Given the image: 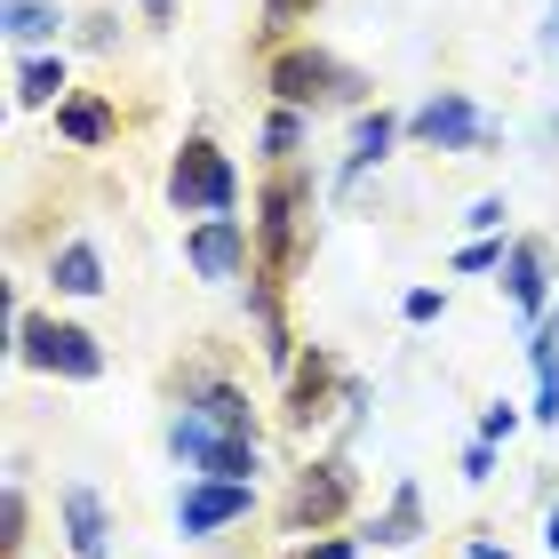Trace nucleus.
Wrapping results in <instances>:
<instances>
[{"label":"nucleus","mask_w":559,"mask_h":559,"mask_svg":"<svg viewBox=\"0 0 559 559\" xmlns=\"http://www.w3.org/2000/svg\"><path fill=\"white\" fill-rule=\"evenodd\" d=\"M408 136H416V144H431V152H472V144H488V120L472 112V96L440 88L431 105H416V112H408Z\"/></svg>","instance_id":"nucleus-6"},{"label":"nucleus","mask_w":559,"mask_h":559,"mask_svg":"<svg viewBox=\"0 0 559 559\" xmlns=\"http://www.w3.org/2000/svg\"><path fill=\"white\" fill-rule=\"evenodd\" d=\"M472 559H512V551H503V544H472Z\"/></svg>","instance_id":"nucleus-31"},{"label":"nucleus","mask_w":559,"mask_h":559,"mask_svg":"<svg viewBox=\"0 0 559 559\" xmlns=\"http://www.w3.org/2000/svg\"><path fill=\"white\" fill-rule=\"evenodd\" d=\"M368 536L384 544V551H400V544H416V536H424V496L408 488V479L392 488V503L376 512V527H368Z\"/></svg>","instance_id":"nucleus-15"},{"label":"nucleus","mask_w":559,"mask_h":559,"mask_svg":"<svg viewBox=\"0 0 559 559\" xmlns=\"http://www.w3.org/2000/svg\"><path fill=\"white\" fill-rule=\"evenodd\" d=\"M400 312L424 328V320H440V312H448V296H440V288H408V304H400Z\"/></svg>","instance_id":"nucleus-25"},{"label":"nucleus","mask_w":559,"mask_h":559,"mask_svg":"<svg viewBox=\"0 0 559 559\" xmlns=\"http://www.w3.org/2000/svg\"><path fill=\"white\" fill-rule=\"evenodd\" d=\"M57 129L72 144H105L112 136V105H105V96H72V105H57Z\"/></svg>","instance_id":"nucleus-18"},{"label":"nucleus","mask_w":559,"mask_h":559,"mask_svg":"<svg viewBox=\"0 0 559 559\" xmlns=\"http://www.w3.org/2000/svg\"><path fill=\"white\" fill-rule=\"evenodd\" d=\"M464 224H472V233H479V240H488V233H496V224H503V200H496V192H488V200H472V216H464Z\"/></svg>","instance_id":"nucleus-27"},{"label":"nucleus","mask_w":559,"mask_h":559,"mask_svg":"<svg viewBox=\"0 0 559 559\" xmlns=\"http://www.w3.org/2000/svg\"><path fill=\"white\" fill-rule=\"evenodd\" d=\"M312 9H320V0H264V24L280 33V24H296V16H312Z\"/></svg>","instance_id":"nucleus-26"},{"label":"nucleus","mask_w":559,"mask_h":559,"mask_svg":"<svg viewBox=\"0 0 559 559\" xmlns=\"http://www.w3.org/2000/svg\"><path fill=\"white\" fill-rule=\"evenodd\" d=\"M24 520H33V512H24V488H16V479H9V488H0V551H24Z\"/></svg>","instance_id":"nucleus-21"},{"label":"nucleus","mask_w":559,"mask_h":559,"mask_svg":"<svg viewBox=\"0 0 559 559\" xmlns=\"http://www.w3.org/2000/svg\"><path fill=\"white\" fill-rule=\"evenodd\" d=\"M209 431H224V440H257V408H248V392L240 384H224V376H209V384H192V408Z\"/></svg>","instance_id":"nucleus-10"},{"label":"nucleus","mask_w":559,"mask_h":559,"mask_svg":"<svg viewBox=\"0 0 559 559\" xmlns=\"http://www.w3.org/2000/svg\"><path fill=\"white\" fill-rule=\"evenodd\" d=\"M352 503V472L344 464H312L296 479V496H288V527H328Z\"/></svg>","instance_id":"nucleus-9"},{"label":"nucleus","mask_w":559,"mask_h":559,"mask_svg":"<svg viewBox=\"0 0 559 559\" xmlns=\"http://www.w3.org/2000/svg\"><path fill=\"white\" fill-rule=\"evenodd\" d=\"M64 544L72 559H105L112 551V512L96 488H64Z\"/></svg>","instance_id":"nucleus-11"},{"label":"nucleus","mask_w":559,"mask_h":559,"mask_svg":"<svg viewBox=\"0 0 559 559\" xmlns=\"http://www.w3.org/2000/svg\"><path fill=\"white\" fill-rule=\"evenodd\" d=\"M536 424H559V328H536Z\"/></svg>","instance_id":"nucleus-17"},{"label":"nucleus","mask_w":559,"mask_h":559,"mask_svg":"<svg viewBox=\"0 0 559 559\" xmlns=\"http://www.w3.org/2000/svg\"><path fill=\"white\" fill-rule=\"evenodd\" d=\"M392 136H400V120H392V112H360V129H352V160H344V176H336V185L352 192V185H360V176H368V168L392 152Z\"/></svg>","instance_id":"nucleus-14"},{"label":"nucleus","mask_w":559,"mask_h":559,"mask_svg":"<svg viewBox=\"0 0 559 559\" xmlns=\"http://www.w3.org/2000/svg\"><path fill=\"white\" fill-rule=\"evenodd\" d=\"M185 257H192L200 280H240V264H248V224H240V216H209V224L185 240Z\"/></svg>","instance_id":"nucleus-8"},{"label":"nucleus","mask_w":559,"mask_h":559,"mask_svg":"<svg viewBox=\"0 0 559 559\" xmlns=\"http://www.w3.org/2000/svg\"><path fill=\"white\" fill-rule=\"evenodd\" d=\"M57 0H9V40H24V48H33V40H48V33H57Z\"/></svg>","instance_id":"nucleus-20"},{"label":"nucleus","mask_w":559,"mask_h":559,"mask_svg":"<svg viewBox=\"0 0 559 559\" xmlns=\"http://www.w3.org/2000/svg\"><path fill=\"white\" fill-rule=\"evenodd\" d=\"M304 209H312V185H304L296 168H280L257 192V240H264V280L272 288H280V272H288L296 248H304Z\"/></svg>","instance_id":"nucleus-3"},{"label":"nucleus","mask_w":559,"mask_h":559,"mask_svg":"<svg viewBox=\"0 0 559 559\" xmlns=\"http://www.w3.org/2000/svg\"><path fill=\"white\" fill-rule=\"evenodd\" d=\"M57 96H64V64L57 57H33L16 72V105H57Z\"/></svg>","instance_id":"nucleus-19"},{"label":"nucleus","mask_w":559,"mask_h":559,"mask_svg":"<svg viewBox=\"0 0 559 559\" xmlns=\"http://www.w3.org/2000/svg\"><path fill=\"white\" fill-rule=\"evenodd\" d=\"M168 9H176V0H144V16H152V24H168Z\"/></svg>","instance_id":"nucleus-30"},{"label":"nucleus","mask_w":559,"mask_h":559,"mask_svg":"<svg viewBox=\"0 0 559 559\" xmlns=\"http://www.w3.org/2000/svg\"><path fill=\"white\" fill-rule=\"evenodd\" d=\"M264 81H272V96H280L288 112L360 105V96H368V81H360L352 64H336L328 48H288V57H272V72H264Z\"/></svg>","instance_id":"nucleus-1"},{"label":"nucleus","mask_w":559,"mask_h":559,"mask_svg":"<svg viewBox=\"0 0 559 559\" xmlns=\"http://www.w3.org/2000/svg\"><path fill=\"white\" fill-rule=\"evenodd\" d=\"M544 544H551V551H559V503H551V520H544Z\"/></svg>","instance_id":"nucleus-32"},{"label":"nucleus","mask_w":559,"mask_h":559,"mask_svg":"<svg viewBox=\"0 0 559 559\" xmlns=\"http://www.w3.org/2000/svg\"><path fill=\"white\" fill-rule=\"evenodd\" d=\"M168 448L185 455L200 479H240V488H257V472H264L257 440H224V431H209L200 416H176V424H168Z\"/></svg>","instance_id":"nucleus-5"},{"label":"nucleus","mask_w":559,"mask_h":559,"mask_svg":"<svg viewBox=\"0 0 559 559\" xmlns=\"http://www.w3.org/2000/svg\"><path fill=\"white\" fill-rule=\"evenodd\" d=\"M512 248H496V240H464L455 248V272H488V264H503Z\"/></svg>","instance_id":"nucleus-23"},{"label":"nucleus","mask_w":559,"mask_h":559,"mask_svg":"<svg viewBox=\"0 0 559 559\" xmlns=\"http://www.w3.org/2000/svg\"><path fill=\"white\" fill-rule=\"evenodd\" d=\"M296 144H304V112H288V105H280V112L264 120V152H272V160H288Z\"/></svg>","instance_id":"nucleus-22"},{"label":"nucleus","mask_w":559,"mask_h":559,"mask_svg":"<svg viewBox=\"0 0 559 559\" xmlns=\"http://www.w3.org/2000/svg\"><path fill=\"white\" fill-rule=\"evenodd\" d=\"M503 296H512V312H527V320L544 312V240H512V257H503Z\"/></svg>","instance_id":"nucleus-12"},{"label":"nucleus","mask_w":559,"mask_h":559,"mask_svg":"<svg viewBox=\"0 0 559 559\" xmlns=\"http://www.w3.org/2000/svg\"><path fill=\"white\" fill-rule=\"evenodd\" d=\"M16 360L24 368H48V376H72V384H96L105 376V344L72 320H40V312H16Z\"/></svg>","instance_id":"nucleus-2"},{"label":"nucleus","mask_w":559,"mask_h":559,"mask_svg":"<svg viewBox=\"0 0 559 559\" xmlns=\"http://www.w3.org/2000/svg\"><path fill=\"white\" fill-rule=\"evenodd\" d=\"M168 200L176 209H200V216H233L240 209V176H233V160L209 144V136H192L185 152H176V168H168Z\"/></svg>","instance_id":"nucleus-4"},{"label":"nucleus","mask_w":559,"mask_h":559,"mask_svg":"<svg viewBox=\"0 0 559 559\" xmlns=\"http://www.w3.org/2000/svg\"><path fill=\"white\" fill-rule=\"evenodd\" d=\"M488 472H496V455H488V440H472V448H464V479H488Z\"/></svg>","instance_id":"nucleus-29"},{"label":"nucleus","mask_w":559,"mask_h":559,"mask_svg":"<svg viewBox=\"0 0 559 559\" xmlns=\"http://www.w3.org/2000/svg\"><path fill=\"white\" fill-rule=\"evenodd\" d=\"M551 40H559V9H551Z\"/></svg>","instance_id":"nucleus-33"},{"label":"nucleus","mask_w":559,"mask_h":559,"mask_svg":"<svg viewBox=\"0 0 559 559\" xmlns=\"http://www.w3.org/2000/svg\"><path fill=\"white\" fill-rule=\"evenodd\" d=\"M248 503H257V488H240V479H192L185 503H176V527L185 536H216V527L248 520Z\"/></svg>","instance_id":"nucleus-7"},{"label":"nucleus","mask_w":559,"mask_h":559,"mask_svg":"<svg viewBox=\"0 0 559 559\" xmlns=\"http://www.w3.org/2000/svg\"><path fill=\"white\" fill-rule=\"evenodd\" d=\"M551 328H559V320H551Z\"/></svg>","instance_id":"nucleus-34"},{"label":"nucleus","mask_w":559,"mask_h":559,"mask_svg":"<svg viewBox=\"0 0 559 559\" xmlns=\"http://www.w3.org/2000/svg\"><path fill=\"white\" fill-rule=\"evenodd\" d=\"M57 288L64 296H105V257H96L88 240H64L57 248Z\"/></svg>","instance_id":"nucleus-16"},{"label":"nucleus","mask_w":559,"mask_h":559,"mask_svg":"<svg viewBox=\"0 0 559 559\" xmlns=\"http://www.w3.org/2000/svg\"><path fill=\"white\" fill-rule=\"evenodd\" d=\"M304 559H360V544H352V536H320Z\"/></svg>","instance_id":"nucleus-28"},{"label":"nucleus","mask_w":559,"mask_h":559,"mask_svg":"<svg viewBox=\"0 0 559 559\" xmlns=\"http://www.w3.org/2000/svg\"><path fill=\"white\" fill-rule=\"evenodd\" d=\"M512 431H520V408H512V400H496V408L479 416V440H512Z\"/></svg>","instance_id":"nucleus-24"},{"label":"nucleus","mask_w":559,"mask_h":559,"mask_svg":"<svg viewBox=\"0 0 559 559\" xmlns=\"http://www.w3.org/2000/svg\"><path fill=\"white\" fill-rule=\"evenodd\" d=\"M336 384H344L336 352H320V344H312V360H304V368H296V384H288V424H312V416H320V400L336 392Z\"/></svg>","instance_id":"nucleus-13"}]
</instances>
